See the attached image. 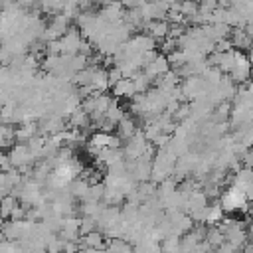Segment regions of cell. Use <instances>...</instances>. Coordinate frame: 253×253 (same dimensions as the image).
Listing matches in <instances>:
<instances>
[{
  "instance_id": "obj_1",
  "label": "cell",
  "mask_w": 253,
  "mask_h": 253,
  "mask_svg": "<svg viewBox=\"0 0 253 253\" xmlns=\"http://www.w3.org/2000/svg\"><path fill=\"white\" fill-rule=\"evenodd\" d=\"M8 158H10L12 168H16V170H24L34 162V156H32L28 144H12Z\"/></svg>"
},
{
  "instance_id": "obj_2",
  "label": "cell",
  "mask_w": 253,
  "mask_h": 253,
  "mask_svg": "<svg viewBox=\"0 0 253 253\" xmlns=\"http://www.w3.org/2000/svg\"><path fill=\"white\" fill-rule=\"evenodd\" d=\"M38 132H40L38 125H34V123H24V125H20L18 128H14V140H18V142H30L34 136H38Z\"/></svg>"
},
{
  "instance_id": "obj_3",
  "label": "cell",
  "mask_w": 253,
  "mask_h": 253,
  "mask_svg": "<svg viewBox=\"0 0 253 253\" xmlns=\"http://www.w3.org/2000/svg\"><path fill=\"white\" fill-rule=\"evenodd\" d=\"M168 59L164 55H154V59L150 63H146V73L150 77H156V75H164L168 73Z\"/></svg>"
},
{
  "instance_id": "obj_4",
  "label": "cell",
  "mask_w": 253,
  "mask_h": 253,
  "mask_svg": "<svg viewBox=\"0 0 253 253\" xmlns=\"http://www.w3.org/2000/svg\"><path fill=\"white\" fill-rule=\"evenodd\" d=\"M113 89H115V95H119V97H132V95L136 93L132 79H125V77L119 79V81L113 85Z\"/></svg>"
},
{
  "instance_id": "obj_5",
  "label": "cell",
  "mask_w": 253,
  "mask_h": 253,
  "mask_svg": "<svg viewBox=\"0 0 253 253\" xmlns=\"http://www.w3.org/2000/svg\"><path fill=\"white\" fill-rule=\"evenodd\" d=\"M148 30H150V38L152 40H164L166 36H168V24L166 22H156V20H152L150 24H148Z\"/></svg>"
},
{
  "instance_id": "obj_6",
  "label": "cell",
  "mask_w": 253,
  "mask_h": 253,
  "mask_svg": "<svg viewBox=\"0 0 253 253\" xmlns=\"http://www.w3.org/2000/svg\"><path fill=\"white\" fill-rule=\"evenodd\" d=\"M16 206H18L16 196L6 194V196L0 200V219H8V217H10V211H12Z\"/></svg>"
},
{
  "instance_id": "obj_7",
  "label": "cell",
  "mask_w": 253,
  "mask_h": 253,
  "mask_svg": "<svg viewBox=\"0 0 253 253\" xmlns=\"http://www.w3.org/2000/svg\"><path fill=\"white\" fill-rule=\"evenodd\" d=\"M12 142H14V128H10V125L0 121V150L12 146Z\"/></svg>"
},
{
  "instance_id": "obj_8",
  "label": "cell",
  "mask_w": 253,
  "mask_h": 253,
  "mask_svg": "<svg viewBox=\"0 0 253 253\" xmlns=\"http://www.w3.org/2000/svg\"><path fill=\"white\" fill-rule=\"evenodd\" d=\"M119 132H121V136H126V138H130L132 134H136V126H134V123L130 121V119H121L119 121Z\"/></svg>"
},
{
  "instance_id": "obj_9",
  "label": "cell",
  "mask_w": 253,
  "mask_h": 253,
  "mask_svg": "<svg viewBox=\"0 0 253 253\" xmlns=\"http://www.w3.org/2000/svg\"><path fill=\"white\" fill-rule=\"evenodd\" d=\"M83 243H85L89 249H99V247L103 245V237H101V233L91 231V233H87V235L83 237Z\"/></svg>"
},
{
  "instance_id": "obj_10",
  "label": "cell",
  "mask_w": 253,
  "mask_h": 253,
  "mask_svg": "<svg viewBox=\"0 0 253 253\" xmlns=\"http://www.w3.org/2000/svg\"><path fill=\"white\" fill-rule=\"evenodd\" d=\"M26 211H28V210H26V204H24V206H16V208L10 211V217H8V219L20 221V219H24V217H26Z\"/></svg>"
},
{
  "instance_id": "obj_11",
  "label": "cell",
  "mask_w": 253,
  "mask_h": 253,
  "mask_svg": "<svg viewBox=\"0 0 253 253\" xmlns=\"http://www.w3.org/2000/svg\"><path fill=\"white\" fill-rule=\"evenodd\" d=\"M8 170H12L10 158H8V154H4V152L0 150V172H8Z\"/></svg>"
},
{
  "instance_id": "obj_12",
  "label": "cell",
  "mask_w": 253,
  "mask_h": 253,
  "mask_svg": "<svg viewBox=\"0 0 253 253\" xmlns=\"http://www.w3.org/2000/svg\"><path fill=\"white\" fill-rule=\"evenodd\" d=\"M18 4H20L22 8H26V6H32V4H34V0H18Z\"/></svg>"
},
{
  "instance_id": "obj_13",
  "label": "cell",
  "mask_w": 253,
  "mask_h": 253,
  "mask_svg": "<svg viewBox=\"0 0 253 253\" xmlns=\"http://www.w3.org/2000/svg\"><path fill=\"white\" fill-rule=\"evenodd\" d=\"M6 241V235H4V231H2V227H0V245Z\"/></svg>"
}]
</instances>
